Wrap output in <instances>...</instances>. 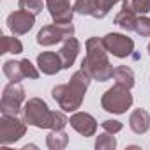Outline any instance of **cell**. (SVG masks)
Wrapping results in <instances>:
<instances>
[{
  "label": "cell",
  "instance_id": "7a4b0ae2",
  "mask_svg": "<svg viewBox=\"0 0 150 150\" xmlns=\"http://www.w3.org/2000/svg\"><path fill=\"white\" fill-rule=\"evenodd\" d=\"M83 69H87L90 74H94L96 78H99L103 81L111 74V67L101 50V42L97 44V50H94L92 41H88V57L83 60Z\"/></svg>",
  "mask_w": 150,
  "mask_h": 150
},
{
  "label": "cell",
  "instance_id": "8fae6325",
  "mask_svg": "<svg viewBox=\"0 0 150 150\" xmlns=\"http://www.w3.org/2000/svg\"><path fill=\"white\" fill-rule=\"evenodd\" d=\"M37 64H39L41 71L46 72V74H53V72H57V71L60 69V65H62V62H60V55H55V53H42V55H39Z\"/></svg>",
  "mask_w": 150,
  "mask_h": 150
},
{
  "label": "cell",
  "instance_id": "8992f818",
  "mask_svg": "<svg viewBox=\"0 0 150 150\" xmlns=\"http://www.w3.org/2000/svg\"><path fill=\"white\" fill-rule=\"evenodd\" d=\"M131 94L120 87H115L111 90L106 92V96L103 97V104L108 111H115V113H122L129 104H131Z\"/></svg>",
  "mask_w": 150,
  "mask_h": 150
},
{
  "label": "cell",
  "instance_id": "ffe728a7",
  "mask_svg": "<svg viewBox=\"0 0 150 150\" xmlns=\"http://www.w3.org/2000/svg\"><path fill=\"white\" fill-rule=\"evenodd\" d=\"M104 127H106V129H111V131H118V129H120V124H118V122H113V124H111V120H110L108 124H104Z\"/></svg>",
  "mask_w": 150,
  "mask_h": 150
},
{
  "label": "cell",
  "instance_id": "d6986e66",
  "mask_svg": "<svg viewBox=\"0 0 150 150\" xmlns=\"http://www.w3.org/2000/svg\"><path fill=\"white\" fill-rule=\"evenodd\" d=\"M139 25L136 27V30L139 32V34H150V20H141V21H138Z\"/></svg>",
  "mask_w": 150,
  "mask_h": 150
},
{
  "label": "cell",
  "instance_id": "44dd1931",
  "mask_svg": "<svg viewBox=\"0 0 150 150\" xmlns=\"http://www.w3.org/2000/svg\"><path fill=\"white\" fill-rule=\"evenodd\" d=\"M148 50H150V48H148Z\"/></svg>",
  "mask_w": 150,
  "mask_h": 150
},
{
  "label": "cell",
  "instance_id": "30bf717a",
  "mask_svg": "<svg viewBox=\"0 0 150 150\" xmlns=\"http://www.w3.org/2000/svg\"><path fill=\"white\" fill-rule=\"evenodd\" d=\"M46 2H48V7H50L51 16L57 21L69 23V20L72 16V11H71V7L67 4V0H46Z\"/></svg>",
  "mask_w": 150,
  "mask_h": 150
},
{
  "label": "cell",
  "instance_id": "5b68a950",
  "mask_svg": "<svg viewBox=\"0 0 150 150\" xmlns=\"http://www.w3.org/2000/svg\"><path fill=\"white\" fill-rule=\"evenodd\" d=\"M4 74L13 83H18L23 78H32V80L37 78V71L34 69V65L28 60H20V62L7 60L4 64Z\"/></svg>",
  "mask_w": 150,
  "mask_h": 150
},
{
  "label": "cell",
  "instance_id": "4fadbf2b",
  "mask_svg": "<svg viewBox=\"0 0 150 150\" xmlns=\"http://www.w3.org/2000/svg\"><path fill=\"white\" fill-rule=\"evenodd\" d=\"M71 122H72L74 127H76L80 132H83V134H92L94 129H96V124H94V120L88 115H74L71 118Z\"/></svg>",
  "mask_w": 150,
  "mask_h": 150
},
{
  "label": "cell",
  "instance_id": "6da1fadb",
  "mask_svg": "<svg viewBox=\"0 0 150 150\" xmlns=\"http://www.w3.org/2000/svg\"><path fill=\"white\" fill-rule=\"evenodd\" d=\"M23 117L27 124H32L35 127H50V125H55L53 120L57 113H50L48 106L41 99H30L23 108Z\"/></svg>",
  "mask_w": 150,
  "mask_h": 150
},
{
  "label": "cell",
  "instance_id": "9c48e42d",
  "mask_svg": "<svg viewBox=\"0 0 150 150\" xmlns=\"http://www.w3.org/2000/svg\"><path fill=\"white\" fill-rule=\"evenodd\" d=\"M104 44H106V48H108L113 55H117V57H125V55H129L131 50H132V41L127 39V37H124V35H118V34H110V35H106Z\"/></svg>",
  "mask_w": 150,
  "mask_h": 150
},
{
  "label": "cell",
  "instance_id": "e0dca14e",
  "mask_svg": "<svg viewBox=\"0 0 150 150\" xmlns=\"http://www.w3.org/2000/svg\"><path fill=\"white\" fill-rule=\"evenodd\" d=\"M117 23H118L120 27H124V28H134L136 20H134V16H132V13H131V11L124 9V11L117 16Z\"/></svg>",
  "mask_w": 150,
  "mask_h": 150
},
{
  "label": "cell",
  "instance_id": "ac0fdd59",
  "mask_svg": "<svg viewBox=\"0 0 150 150\" xmlns=\"http://www.w3.org/2000/svg\"><path fill=\"white\" fill-rule=\"evenodd\" d=\"M148 7H150V0H132L129 7L125 6V9L129 11H141V13H146Z\"/></svg>",
  "mask_w": 150,
  "mask_h": 150
},
{
  "label": "cell",
  "instance_id": "9a60e30c",
  "mask_svg": "<svg viewBox=\"0 0 150 150\" xmlns=\"http://www.w3.org/2000/svg\"><path fill=\"white\" fill-rule=\"evenodd\" d=\"M131 125L136 132H145L148 129V115L141 110L134 111V115L131 117Z\"/></svg>",
  "mask_w": 150,
  "mask_h": 150
},
{
  "label": "cell",
  "instance_id": "7c38bea8",
  "mask_svg": "<svg viewBox=\"0 0 150 150\" xmlns=\"http://www.w3.org/2000/svg\"><path fill=\"white\" fill-rule=\"evenodd\" d=\"M78 53V42L74 39H69L64 48L60 50V58H62V67H69L74 62V57Z\"/></svg>",
  "mask_w": 150,
  "mask_h": 150
},
{
  "label": "cell",
  "instance_id": "2e32d148",
  "mask_svg": "<svg viewBox=\"0 0 150 150\" xmlns=\"http://www.w3.org/2000/svg\"><path fill=\"white\" fill-rule=\"evenodd\" d=\"M20 9H23V11H28V13H32V14H37V13H41V9H42V0H20Z\"/></svg>",
  "mask_w": 150,
  "mask_h": 150
},
{
  "label": "cell",
  "instance_id": "277c9868",
  "mask_svg": "<svg viewBox=\"0 0 150 150\" xmlns=\"http://www.w3.org/2000/svg\"><path fill=\"white\" fill-rule=\"evenodd\" d=\"M25 99V90L18 85V83H9L6 88H4V94H2V115H16L20 111V106Z\"/></svg>",
  "mask_w": 150,
  "mask_h": 150
},
{
  "label": "cell",
  "instance_id": "52a82bcc",
  "mask_svg": "<svg viewBox=\"0 0 150 150\" xmlns=\"http://www.w3.org/2000/svg\"><path fill=\"white\" fill-rule=\"evenodd\" d=\"M62 25L64 23H58V27H57V23L53 27H44L37 34V42L42 46H50V44H55L57 41H60L62 37L72 34V27L69 23H65V27H62Z\"/></svg>",
  "mask_w": 150,
  "mask_h": 150
},
{
  "label": "cell",
  "instance_id": "ba28073f",
  "mask_svg": "<svg viewBox=\"0 0 150 150\" xmlns=\"http://www.w3.org/2000/svg\"><path fill=\"white\" fill-rule=\"evenodd\" d=\"M7 25L13 30V34H18V35L27 34L34 25V14L28 13V11H23V9L16 11V13H11L9 18H7Z\"/></svg>",
  "mask_w": 150,
  "mask_h": 150
},
{
  "label": "cell",
  "instance_id": "5bb4252c",
  "mask_svg": "<svg viewBox=\"0 0 150 150\" xmlns=\"http://www.w3.org/2000/svg\"><path fill=\"white\" fill-rule=\"evenodd\" d=\"M23 46L16 37H9V35H2V46H0V53H21Z\"/></svg>",
  "mask_w": 150,
  "mask_h": 150
},
{
  "label": "cell",
  "instance_id": "3957f363",
  "mask_svg": "<svg viewBox=\"0 0 150 150\" xmlns=\"http://www.w3.org/2000/svg\"><path fill=\"white\" fill-rule=\"evenodd\" d=\"M25 134V124L16 118V115H2L0 120V143L9 145L18 141Z\"/></svg>",
  "mask_w": 150,
  "mask_h": 150
}]
</instances>
